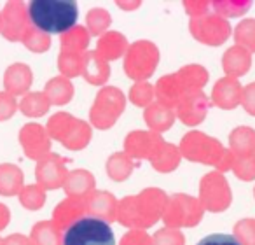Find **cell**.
Listing matches in <instances>:
<instances>
[{
  "instance_id": "47",
  "label": "cell",
  "mask_w": 255,
  "mask_h": 245,
  "mask_svg": "<svg viewBox=\"0 0 255 245\" xmlns=\"http://www.w3.org/2000/svg\"><path fill=\"white\" fill-rule=\"evenodd\" d=\"M241 105L245 107L248 114L255 116V82H250L248 86L243 88L241 93Z\"/></svg>"
},
{
  "instance_id": "41",
  "label": "cell",
  "mask_w": 255,
  "mask_h": 245,
  "mask_svg": "<svg viewBox=\"0 0 255 245\" xmlns=\"http://www.w3.org/2000/svg\"><path fill=\"white\" fill-rule=\"evenodd\" d=\"M238 179L241 181H254L255 179V154L250 156H234L233 160V168Z\"/></svg>"
},
{
  "instance_id": "39",
  "label": "cell",
  "mask_w": 255,
  "mask_h": 245,
  "mask_svg": "<svg viewBox=\"0 0 255 245\" xmlns=\"http://www.w3.org/2000/svg\"><path fill=\"white\" fill-rule=\"evenodd\" d=\"M154 98H156V89L147 81L135 82L131 91H129V100L136 107H149L150 103H154Z\"/></svg>"
},
{
  "instance_id": "2",
  "label": "cell",
  "mask_w": 255,
  "mask_h": 245,
  "mask_svg": "<svg viewBox=\"0 0 255 245\" xmlns=\"http://www.w3.org/2000/svg\"><path fill=\"white\" fill-rule=\"evenodd\" d=\"M28 18L32 26L44 33L68 32L77 21V4L70 0H32L28 5Z\"/></svg>"
},
{
  "instance_id": "18",
  "label": "cell",
  "mask_w": 255,
  "mask_h": 245,
  "mask_svg": "<svg viewBox=\"0 0 255 245\" xmlns=\"http://www.w3.org/2000/svg\"><path fill=\"white\" fill-rule=\"evenodd\" d=\"M241 93H243V88H241L238 79L222 77L213 86L212 102L215 103L217 107H220V109L231 110V109H234L238 103H241Z\"/></svg>"
},
{
  "instance_id": "6",
  "label": "cell",
  "mask_w": 255,
  "mask_h": 245,
  "mask_svg": "<svg viewBox=\"0 0 255 245\" xmlns=\"http://www.w3.org/2000/svg\"><path fill=\"white\" fill-rule=\"evenodd\" d=\"M63 245H116V237L107 223L86 216L65 231Z\"/></svg>"
},
{
  "instance_id": "32",
  "label": "cell",
  "mask_w": 255,
  "mask_h": 245,
  "mask_svg": "<svg viewBox=\"0 0 255 245\" xmlns=\"http://www.w3.org/2000/svg\"><path fill=\"white\" fill-rule=\"evenodd\" d=\"M89 35L88 28L81 25H75L74 28H70L68 32H65L61 35V51L65 53H77V54H84L86 47L89 46Z\"/></svg>"
},
{
  "instance_id": "52",
  "label": "cell",
  "mask_w": 255,
  "mask_h": 245,
  "mask_svg": "<svg viewBox=\"0 0 255 245\" xmlns=\"http://www.w3.org/2000/svg\"><path fill=\"white\" fill-rule=\"evenodd\" d=\"M0 245H2V240H0Z\"/></svg>"
},
{
  "instance_id": "14",
  "label": "cell",
  "mask_w": 255,
  "mask_h": 245,
  "mask_svg": "<svg viewBox=\"0 0 255 245\" xmlns=\"http://www.w3.org/2000/svg\"><path fill=\"white\" fill-rule=\"evenodd\" d=\"M212 100L201 91H191L177 103L175 107V114H177L178 119L187 126H196L199 123H203L208 114V109L212 105Z\"/></svg>"
},
{
  "instance_id": "4",
  "label": "cell",
  "mask_w": 255,
  "mask_h": 245,
  "mask_svg": "<svg viewBox=\"0 0 255 245\" xmlns=\"http://www.w3.org/2000/svg\"><path fill=\"white\" fill-rule=\"evenodd\" d=\"M208 81V70L203 65H185L178 72L164 75L156 84L157 102L175 109L187 93L198 91Z\"/></svg>"
},
{
  "instance_id": "38",
  "label": "cell",
  "mask_w": 255,
  "mask_h": 245,
  "mask_svg": "<svg viewBox=\"0 0 255 245\" xmlns=\"http://www.w3.org/2000/svg\"><path fill=\"white\" fill-rule=\"evenodd\" d=\"M19 202L25 209L39 210L46 203V193L39 184L23 186V189L19 191Z\"/></svg>"
},
{
  "instance_id": "46",
  "label": "cell",
  "mask_w": 255,
  "mask_h": 245,
  "mask_svg": "<svg viewBox=\"0 0 255 245\" xmlns=\"http://www.w3.org/2000/svg\"><path fill=\"white\" fill-rule=\"evenodd\" d=\"M198 245H240V242L234 238V235L215 233V235H208V237H205L203 240H199Z\"/></svg>"
},
{
  "instance_id": "45",
  "label": "cell",
  "mask_w": 255,
  "mask_h": 245,
  "mask_svg": "<svg viewBox=\"0 0 255 245\" xmlns=\"http://www.w3.org/2000/svg\"><path fill=\"white\" fill-rule=\"evenodd\" d=\"M16 109H18L16 96H12L11 93H7V91L0 93V121H5V119H9V117H12Z\"/></svg>"
},
{
  "instance_id": "5",
  "label": "cell",
  "mask_w": 255,
  "mask_h": 245,
  "mask_svg": "<svg viewBox=\"0 0 255 245\" xmlns=\"http://www.w3.org/2000/svg\"><path fill=\"white\" fill-rule=\"evenodd\" d=\"M46 130L51 139L58 140L72 151L84 149L91 140V126L68 112H56L51 116Z\"/></svg>"
},
{
  "instance_id": "36",
  "label": "cell",
  "mask_w": 255,
  "mask_h": 245,
  "mask_svg": "<svg viewBox=\"0 0 255 245\" xmlns=\"http://www.w3.org/2000/svg\"><path fill=\"white\" fill-rule=\"evenodd\" d=\"M110 21V12L107 9L102 7H95L88 12V18H86V25H88V32L89 35H98L102 37L105 33V30L109 28Z\"/></svg>"
},
{
  "instance_id": "31",
  "label": "cell",
  "mask_w": 255,
  "mask_h": 245,
  "mask_svg": "<svg viewBox=\"0 0 255 245\" xmlns=\"http://www.w3.org/2000/svg\"><path fill=\"white\" fill-rule=\"evenodd\" d=\"M33 245H63V235L53 221H40L30 233Z\"/></svg>"
},
{
  "instance_id": "23",
  "label": "cell",
  "mask_w": 255,
  "mask_h": 245,
  "mask_svg": "<svg viewBox=\"0 0 255 245\" xmlns=\"http://www.w3.org/2000/svg\"><path fill=\"white\" fill-rule=\"evenodd\" d=\"M82 77L89 84H105L110 77L109 61L103 60L96 51H86L84 54V67H82Z\"/></svg>"
},
{
  "instance_id": "20",
  "label": "cell",
  "mask_w": 255,
  "mask_h": 245,
  "mask_svg": "<svg viewBox=\"0 0 255 245\" xmlns=\"http://www.w3.org/2000/svg\"><path fill=\"white\" fill-rule=\"evenodd\" d=\"M63 189L68 198L74 200H86L95 191V177L88 170H74L68 172L65 179Z\"/></svg>"
},
{
  "instance_id": "29",
  "label": "cell",
  "mask_w": 255,
  "mask_h": 245,
  "mask_svg": "<svg viewBox=\"0 0 255 245\" xmlns=\"http://www.w3.org/2000/svg\"><path fill=\"white\" fill-rule=\"evenodd\" d=\"M44 95L47 96L51 105H65L74 96V86H72L70 79L63 77V75H58V77H53L46 84Z\"/></svg>"
},
{
  "instance_id": "35",
  "label": "cell",
  "mask_w": 255,
  "mask_h": 245,
  "mask_svg": "<svg viewBox=\"0 0 255 245\" xmlns=\"http://www.w3.org/2000/svg\"><path fill=\"white\" fill-rule=\"evenodd\" d=\"M234 40L240 47L247 51H254L255 53V19L248 18L238 23L236 30H234Z\"/></svg>"
},
{
  "instance_id": "44",
  "label": "cell",
  "mask_w": 255,
  "mask_h": 245,
  "mask_svg": "<svg viewBox=\"0 0 255 245\" xmlns=\"http://www.w3.org/2000/svg\"><path fill=\"white\" fill-rule=\"evenodd\" d=\"M119 245H154L152 237L143 230H129L123 238Z\"/></svg>"
},
{
  "instance_id": "9",
  "label": "cell",
  "mask_w": 255,
  "mask_h": 245,
  "mask_svg": "<svg viewBox=\"0 0 255 245\" xmlns=\"http://www.w3.org/2000/svg\"><path fill=\"white\" fill-rule=\"evenodd\" d=\"M124 107H126L124 93L119 88L107 86V88L100 89L95 98L91 112H89L91 123L100 130H109L110 126L116 125V121L123 114Z\"/></svg>"
},
{
  "instance_id": "51",
  "label": "cell",
  "mask_w": 255,
  "mask_h": 245,
  "mask_svg": "<svg viewBox=\"0 0 255 245\" xmlns=\"http://www.w3.org/2000/svg\"><path fill=\"white\" fill-rule=\"evenodd\" d=\"M0 30H2V12H0Z\"/></svg>"
},
{
  "instance_id": "25",
  "label": "cell",
  "mask_w": 255,
  "mask_h": 245,
  "mask_svg": "<svg viewBox=\"0 0 255 245\" xmlns=\"http://www.w3.org/2000/svg\"><path fill=\"white\" fill-rule=\"evenodd\" d=\"M128 40L123 33L119 32H107L98 39L96 44V53L103 58V60H117L128 51Z\"/></svg>"
},
{
  "instance_id": "16",
  "label": "cell",
  "mask_w": 255,
  "mask_h": 245,
  "mask_svg": "<svg viewBox=\"0 0 255 245\" xmlns=\"http://www.w3.org/2000/svg\"><path fill=\"white\" fill-rule=\"evenodd\" d=\"M164 142V139L156 132H131L124 139V153L133 160H150L156 149Z\"/></svg>"
},
{
  "instance_id": "22",
  "label": "cell",
  "mask_w": 255,
  "mask_h": 245,
  "mask_svg": "<svg viewBox=\"0 0 255 245\" xmlns=\"http://www.w3.org/2000/svg\"><path fill=\"white\" fill-rule=\"evenodd\" d=\"M143 117H145L147 126L152 132L161 135L163 132H166V130H170L173 126L177 114H175V109H171V107H166L161 102H154L145 109Z\"/></svg>"
},
{
  "instance_id": "24",
  "label": "cell",
  "mask_w": 255,
  "mask_h": 245,
  "mask_svg": "<svg viewBox=\"0 0 255 245\" xmlns=\"http://www.w3.org/2000/svg\"><path fill=\"white\" fill-rule=\"evenodd\" d=\"M252 65V53L240 46H233L226 51L222 56V67L226 70L227 77H241L248 72Z\"/></svg>"
},
{
  "instance_id": "42",
  "label": "cell",
  "mask_w": 255,
  "mask_h": 245,
  "mask_svg": "<svg viewBox=\"0 0 255 245\" xmlns=\"http://www.w3.org/2000/svg\"><path fill=\"white\" fill-rule=\"evenodd\" d=\"M234 238L240 245H255V219H241L236 223Z\"/></svg>"
},
{
  "instance_id": "21",
  "label": "cell",
  "mask_w": 255,
  "mask_h": 245,
  "mask_svg": "<svg viewBox=\"0 0 255 245\" xmlns=\"http://www.w3.org/2000/svg\"><path fill=\"white\" fill-rule=\"evenodd\" d=\"M32 82H33V74L28 65L14 63L5 70L4 86H5V89H7V93H11L12 96L26 95V91L30 89Z\"/></svg>"
},
{
  "instance_id": "50",
  "label": "cell",
  "mask_w": 255,
  "mask_h": 245,
  "mask_svg": "<svg viewBox=\"0 0 255 245\" xmlns=\"http://www.w3.org/2000/svg\"><path fill=\"white\" fill-rule=\"evenodd\" d=\"M9 219H11V212H9V209L4 203H0V230H4L7 226Z\"/></svg>"
},
{
  "instance_id": "1",
  "label": "cell",
  "mask_w": 255,
  "mask_h": 245,
  "mask_svg": "<svg viewBox=\"0 0 255 245\" xmlns=\"http://www.w3.org/2000/svg\"><path fill=\"white\" fill-rule=\"evenodd\" d=\"M168 195L159 188H147L142 193L126 196L117 205V221L129 230H145L163 219Z\"/></svg>"
},
{
  "instance_id": "43",
  "label": "cell",
  "mask_w": 255,
  "mask_h": 245,
  "mask_svg": "<svg viewBox=\"0 0 255 245\" xmlns=\"http://www.w3.org/2000/svg\"><path fill=\"white\" fill-rule=\"evenodd\" d=\"M154 245H184L185 237L180 230H173V228H163V230L156 231L152 238Z\"/></svg>"
},
{
  "instance_id": "8",
  "label": "cell",
  "mask_w": 255,
  "mask_h": 245,
  "mask_svg": "<svg viewBox=\"0 0 255 245\" xmlns=\"http://www.w3.org/2000/svg\"><path fill=\"white\" fill-rule=\"evenodd\" d=\"M203 214H205V207L201 205L199 198L177 193L168 198L163 221L166 228H173V230L191 228L203 219Z\"/></svg>"
},
{
  "instance_id": "40",
  "label": "cell",
  "mask_w": 255,
  "mask_h": 245,
  "mask_svg": "<svg viewBox=\"0 0 255 245\" xmlns=\"http://www.w3.org/2000/svg\"><path fill=\"white\" fill-rule=\"evenodd\" d=\"M250 0H227V2H222V0H215L212 2V5L215 7L217 14L219 16H240L243 12H247L250 9Z\"/></svg>"
},
{
  "instance_id": "37",
  "label": "cell",
  "mask_w": 255,
  "mask_h": 245,
  "mask_svg": "<svg viewBox=\"0 0 255 245\" xmlns=\"http://www.w3.org/2000/svg\"><path fill=\"white\" fill-rule=\"evenodd\" d=\"M21 42L25 44L26 49L33 51V53H44V51L49 49L51 37L47 33H44L42 30L35 28V26H30L25 35H23Z\"/></svg>"
},
{
  "instance_id": "48",
  "label": "cell",
  "mask_w": 255,
  "mask_h": 245,
  "mask_svg": "<svg viewBox=\"0 0 255 245\" xmlns=\"http://www.w3.org/2000/svg\"><path fill=\"white\" fill-rule=\"evenodd\" d=\"M210 5H212V2H201V0H199V2H194V0H187V2H184L185 11H187L192 18L205 16L206 12H210Z\"/></svg>"
},
{
  "instance_id": "49",
  "label": "cell",
  "mask_w": 255,
  "mask_h": 245,
  "mask_svg": "<svg viewBox=\"0 0 255 245\" xmlns=\"http://www.w3.org/2000/svg\"><path fill=\"white\" fill-rule=\"evenodd\" d=\"M2 245H33L32 240L25 235H11V237L4 238L2 240Z\"/></svg>"
},
{
  "instance_id": "7",
  "label": "cell",
  "mask_w": 255,
  "mask_h": 245,
  "mask_svg": "<svg viewBox=\"0 0 255 245\" xmlns=\"http://www.w3.org/2000/svg\"><path fill=\"white\" fill-rule=\"evenodd\" d=\"M159 63V49L150 40H136L128 47L124 56V72L136 82H143L154 74Z\"/></svg>"
},
{
  "instance_id": "19",
  "label": "cell",
  "mask_w": 255,
  "mask_h": 245,
  "mask_svg": "<svg viewBox=\"0 0 255 245\" xmlns=\"http://www.w3.org/2000/svg\"><path fill=\"white\" fill-rule=\"evenodd\" d=\"M86 216H88L86 214V200L67 198L56 205L53 212V223L56 224L61 233H65L75 221L82 219Z\"/></svg>"
},
{
  "instance_id": "13",
  "label": "cell",
  "mask_w": 255,
  "mask_h": 245,
  "mask_svg": "<svg viewBox=\"0 0 255 245\" xmlns=\"http://www.w3.org/2000/svg\"><path fill=\"white\" fill-rule=\"evenodd\" d=\"M32 26L28 18V7L23 2H9L2 11V30L0 33L11 42L21 40L26 30Z\"/></svg>"
},
{
  "instance_id": "53",
  "label": "cell",
  "mask_w": 255,
  "mask_h": 245,
  "mask_svg": "<svg viewBox=\"0 0 255 245\" xmlns=\"http://www.w3.org/2000/svg\"><path fill=\"white\" fill-rule=\"evenodd\" d=\"M254 195H255V189H254Z\"/></svg>"
},
{
  "instance_id": "33",
  "label": "cell",
  "mask_w": 255,
  "mask_h": 245,
  "mask_svg": "<svg viewBox=\"0 0 255 245\" xmlns=\"http://www.w3.org/2000/svg\"><path fill=\"white\" fill-rule=\"evenodd\" d=\"M51 103L47 100V96L44 95V91H35L28 93L23 96V100L19 102V110L28 117H40L49 110Z\"/></svg>"
},
{
  "instance_id": "12",
  "label": "cell",
  "mask_w": 255,
  "mask_h": 245,
  "mask_svg": "<svg viewBox=\"0 0 255 245\" xmlns=\"http://www.w3.org/2000/svg\"><path fill=\"white\" fill-rule=\"evenodd\" d=\"M68 163H70V160L60 156V154L49 153L47 156H44L42 160H39L37 168H35L37 184L42 189L61 188L68 175V172H67Z\"/></svg>"
},
{
  "instance_id": "28",
  "label": "cell",
  "mask_w": 255,
  "mask_h": 245,
  "mask_svg": "<svg viewBox=\"0 0 255 245\" xmlns=\"http://www.w3.org/2000/svg\"><path fill=\"white\" fill-rule=\"evenodd\" d=\"M23 189V172L12 163L0 165V195L14 196Z\"/></svg>"
},
{
  "instance_id": "11",
  "label": "cell",
  "mask_w": 255,
  "mask_h": 245,
  "mask_svg": "<svg viewBox=\"0 0 255 245\" xmlns=\"http://www.w3.org/2000/svg\"><path fill=\"white\" fill-rule=\"evenodd\" d=\"M189 28H191V33L196 40L208 44V46H220L229 39L231 33L229 21L219 14H212V12L192 18L189 23Z\"/></svg>"
},
{
  "instance_id": "34",
  "label": "cell",
  "mask_w": 255,
  "mask_h": 245,
  "mask_svg": "<svg viewBox=\"0 0 255 245\" xmlns=\"http://www.w3.org/2000/svg\"><path fill=\"white\" fill-rule=\"evenodd\" d=\"M84 54L65 53V51H61L60 56H58V68H60L61 75H63V77H67V79L82 75V67H84Z\"/></svg>"
},
{
  "instance_id": "15",
  "label": "cell",
  "mask_w": 255,
  "mask_h": 245,
  "mask_svg": "<svg viewBox=\"0 0 255 245\" xmlns=\"http://www.w3.org/2000/svg\"><path fill=\"white\" fill-rule=\"evenodd\" d=\"M19 142L30 160H42L51 153V137L39 123H28L19 132Z\"/></svg>"
},
{
  "instance_id": "30",
  "label": "cell",
  "mask_w": 255,
  "mask_h": 245,
  "mask_svg": "<svg viewBox=\"0 0 255 245\" xmlns=\"http://www.w3.org/2000/svg\"><path fill=\"white\" fill-rule=\"evenodd\" d=\"M135 167H138V163L128 153H124V151L123 153H114L109 158V161H107V174H109V177L112 181L121 182V181H126L131 175Z\"/></svg>"
},
{
  "instance_id": "26",
  "label": "cell",
  "mask_w": 255,
  "mask_h": 245,
  "mask_svg": "<svg viewBox=\"0 0 255 245\" xmlns=\"http://www.w3.org/2000/svg\"><path fill=\"white\" fill-rule=\"evenodd\" d=\"M180 149L175 147L173 144H168V142H163L159 147L156 149V153L152 154L150 158V165L156 168L157 172L161 174H168V172L175 170L180 163Z\"/></svg>"
},
{
  "instance_id": "17",
  "label": "cell",
  "mask_w": 255,
  "mask_h": 245,
  "mask_svg": "<svg viewBox=\"0 0 255 245\" xmlns=\"http://www.w3.org/2000/svg\"><path fill=\"white\" fill-rule=\"evenodd\" d=\"M117 205H119V202L112 193L95 189L86 198V214L89 217H95V219L109 224L112 221H117Z\"/></svg>"
},
{
  "instance_id": "3",
  "label": "cell",
  "mask_w": 255,
  "mask_h": 245,
  "mask_svg": "<svg viewBox=\"0 0 255 245\" xmlns=\"http://www.w3.org/2000/svg\"><path fill=\"white\" fill-rule=\"evenodd\" d=\"M180 154L189 161L203 165H213L217 172H227L233 168V153L226 149L222 144L213 137H208L203 132H189L182 137Z\"/></svg>"
},
{
  "instance_id": "27",
  "label": "cell",
  "mask_w": 255,
  "mask_h": 245,
  "mask_svg": "<svg viewBox=\"0 0 255 245\" xmlns=\"http://www.w3.org/2000/svg\"><path fill=\"white\" fill-rule=\"evenodd\" d=\"M229 146L233 156L255 154V130L250 126H238L229 135Z\"/></svg>"
},
{
  "instance_id": "10",
  "label": "cell",
  "mask_w": 255,
  "mask_h": 245,
  "mask_svg": "<svg viewBox=\"0 0 255 245\" xmlns=\"http://www.w3.org/2000/svg\"><path fill=\"white\" fill-rule=\"evenodd\" d=\"M199 202L210 212H224L233 202L229 182L220 172L206 174L199 182Z\"/></svg>"
}]
</instances>
